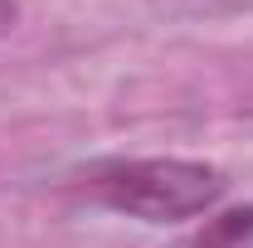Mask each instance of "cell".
I'll list each match as a JSON object with an SVG mask.
<instances>
[{
    "label": "cell",
    "instance_id": "3957f363",
    "mask_svg": "<svg viewBox=\"0 0 253 248\" xmlns=\"http://www.w3.org/2000/svg\"><path fill=\"white\" fill-rule=\"evenodd\" d=\"M15 20H20V0H0V34L15 30Z\"/></svg>",
    "mask_w": 253,
    "mask_h": 248
},
{
    "label": "cell",
    "instance_id": "7a4b0ae2",
    "mask_svg": "<svg viewBox=\"0 0 253 248\" xmlns=\"http://www.w3.org/2000/svg\"><path fill=\"white\" fill-rule=\"evenodd\" d=\"M249 234H253V209H239V214H224V224L210 229L200 239V248H219L224 239H249Z\"/></svg>",
    "mask_w": 253,
    "mask_h": 248
},
{
    "label": "cell",
    "instance_id": "6da1fadb",
    "mask_svg": "<svg viewBox=\"0 0 253 248\" xmlns=\"http://www.w3.org/2000/svg\"><path fill=\"white\" fill-rule=\"evenodd\" d=\"M88 190L107 209H122L146 224H175V219L210 214L224 200L219 165L180 161V156H146V161H102L88 170Z\"/></svg>",
    "mask_w": 253,
    "mask_h": 248
}]
</instances>
